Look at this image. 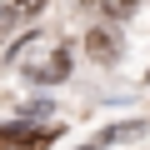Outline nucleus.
Masks as SVG:
<instances>
[{"mask_svg": "<svg viewBox=\"0 0 150 150\" xmlns=\"http://www.w3.org/2000/svg\"><path fill=\"white\" fill-rule=\"evenodd\" d=\"M55 140L50 125H0V145H10V150H45Z\"/></svg>", "mask_w": 150, "mask_h": 150, "instance_id": "obj_2", "label": "nucleus"}, {"mask_svg": "<svg viewBox=\"0 0 150 150\" xmlns=\"http://www.w3.org/2000/svg\"><path fill=\"white\" fill-rule=\"evenodd\" d=\"M85 50H90L95 65H115V60H120V40H115V30H100V25L85 35Z\"/></svg>", "mask_w": 150, "mask_h": 150, "instance_id": "obj_3", "label": "nucleus"}, {"mask_svg": "<svg viewBox=\"0 0 150 150\" xmlns=\"http://www.w3.org/2000/svg\"><path fill=\"white\" fill-rule=\"evenodd\" d=\"M10 10H15L20 20H30V15H40V10H45V0H10Z\"/></svg>", "mask_w": 150, "mask_h": 150, "instance_id": "obj_4", "label": "nucleus"}, {"mask_svg": "<svg viewBox=\"0 0 150 150\" xmlns=\"http://www.w3.org/2000/svg\"><path fill=\"white\" fill-rule=\"evenodd\" d=\"M15 20H20V15L10 10V0H0V35H5V30H15Z\"/></svg>", "mask_w": 150, "mask_h": 150, "instance_id": "obj_5", "label": "nucleus"}, {"mask_svg": "<svg viewBox=\"0 0 150 150\" xmlns=\"http://www.w3.org/2000/svg\"><path fill=\"white\" fill-rule=\"evenodd\" d=\"M10 65H15L20 75H30V80H40V85H60L65 75H70L65 40H60V35H45V30L25 35V40L10 50Z\"/></svg>", "mask_w": 150, "mask_h": 150, "instance_id": "obj_1", "label": "nucleus"}]
</instances>
